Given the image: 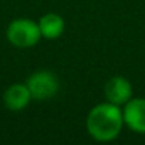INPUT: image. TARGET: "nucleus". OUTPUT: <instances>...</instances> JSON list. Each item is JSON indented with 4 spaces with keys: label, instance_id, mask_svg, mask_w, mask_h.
I'll return each mask as SVG.
<instances>
[{
    "label": "nucleus",
    "instance_id": "obj_1",
    "mask_svg": "<svg viewBox=\"0 0 145 145\" xmlns=\"http://www.w3.org/2000/svg\"><path fill=\"white\" fill-rule=\"evenodd\" d=\"M124 125L122 110L110 101L97 104L87 115V131L100 142L115 139Z\"/></svg>",
    "mask_w": 145,
    "mask_h": 145
},
{
    "label": "nucleus",
    "instance_id": "obj_2",
    "mask_svg": "<svg viewBox=\"0 0 145 145\" xmlns=\"http://www.w3.org/2000/svg\"><path fill=\"white\" fill-rule=\"evenodd\" d=\"M7 40L19 48H29L39 43L41 39L39 23L30 19H14L6 31Z\"/></svg>",
    "mask_w": 145,
    "mask_h": 145
},
{
    "label": "nucleus",
    "instance_id": "obj_3",
    "mask_svg": "<svg viewBox=\"0 0 145 145\" xmlns=\"http://www.w3.org/2000/svg\"><path fill=\"white\" fill-rule=\"evenodd\" d=\"M26 86L29 87V91L33 100L46 101L56 95V93L58 91L60 83L54 72L48 70H40V71L33 72L29 77Z\"/></svg>",
    "mask_w": 145,
    "mask_h": 145
},
{
    "label": "nucleus",
    "instance_id": "obj_4",
    "mask_svg": "<svg viewBox=\"0 0 145 145\" xmlns=\"http://www.w3.org/2000/svg\"><path fill=\"white\" fill-rule=\"evenodd\" d=\"M124 124L137 134H145V98H131L124 104Z\"/></svg>",
    "mask_w": 145,
    "mask_h": 145
},
{
    "label": "nucleus",
    "instance_id": "obj_5",
    "mask_svg": "<svg viewBox=\"0 0 145 145\" xmlns=\"http://www.w3.org/2000/svg\"><path fill=\"white\" fill-rule=\"evenodd\" d=\"M104 94L107 101L117 105H124L132 98V86L125 77L115 76L105 84Z\"/></svg>",
    "mask_w": 145,
    "mask_h": 145
},
{
    "label": "nucleus",
    "instance_id": "obj_6",
    "mask_svg": "<svg viewBox=\"0 0 145 145\" xmlns=\"http://www.w3.org/2000/svg\"><path fill=\"white\" fill-rule=\"evenodd\" d=\"M31 100H33L31 94L26 84H19V83L13 84L3 94V101H5L6 108L14 112L24 110L30 104Z\"/></svg>",
    "mask_w": 145,
    "mask_h": 145
},
{
    "label": "nucleus",
    "instance_id": "obj_7",
    "mask_svg": "<svg viewBox=\"0 0 145 145\" xmlns=\"http://www.w3.org/2000/svg\"><path fill=\"white\" fill-rule=\"evenodd\" d=\"M39 27H40L41 37H44L47 40H54V39H58L64 33L65 23L60 14L47 13V14L40 17Z\"/></svg>",
    "mask_w": 145,
    "mask_h": 145
}]
</instances>
